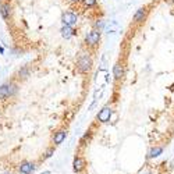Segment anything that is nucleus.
<instances>
[{"instance_id":"obj_1","label":"nucleus","mask_w":174,"mask_h":174,"mask_svg":"<svg viewBox=\"0 0 174 174\" xmlns=\"http://www.w3.org/2000/svg\"><path fill=\"white\" fill-rule=\"evenodd\" d=\"M91 64H92V62L88 55L80 56V59H78V68H80L81 71H84V73L88 71V70L91 68Z\"/></svg>"},{"instance_id":"obj_2","label":"nucleus","mask_w":174,"mask_h":174,"mask_svg":"<svg viewBox=\"0 0 174 174\" xmlns=\"http://www.w3.org/2000/svg\"><path fill=\"white\" fill-rule=\"evenodd\" d=\"M100 40V32L99 31H96V29H93V31H91V32H88L87 35V43L88 45H96Z\"/></svg>"},{"instance_id":"obj_3","label":"nucleus","mask_w":174,"mask_h":174,"mask_svg":"<svg viewBox=\"0 0 174 174\" xmlns=\"http://www.w3.org/2000/svg\"><path fill=\"white\" fill-rule=\"evenodd\" d=\"M110 117H112V109H110L109 106H105L103 109L100 110V113L98 114V119L100 120V121H109L110 120Z\"/></svg>"},{"instance_id":"obj_4","label":"nucleus","mask_w":174,"mask_h":174,"mask_svg":"<svg viewBox=\"0 0 174 174\" xmlns=\"http://www.w3.org/2000/svg\"><path fill=\"white\" fill-rule=\"evenodd\" d=\"M63 22H64L65 25H73V24H75L77 22V15L74 14V13H70V11H67V13H64L63 14Z\"/></svg>"},{"instance_id":"obj_5","label":"nucleus","mask_w":174,"mask_h":174,"mask_svg":"<svg viewBox=\"0 0 174 174\" xmlns=\"http://www.w3.org/2000/svg\"><path fill=\"white\" fill-rule=\"evenodd\" d=\"M145 17H146V10H145V8H144V7L138 8L137 13L134 14V21L135 22H141V21L145 20Z\"/></svg>"},{"instance_id":"obj_6","label":"nucleus","mask_w":174,"mask_h":174,"mask_svg":"<svg viewBox=\"0 0 174 174\" xmlns=\"http://www.w3.org/2000/svg\"><path fill=\"white\" fill-rule=\"evenodd\" d=\"M113 73H114V78H116V80H120V78L123 77V74H124L123 65L120 64V63H117V64L114 65V70H113Z\"/></svg>"},{"instance_id":"obj_7","label":"nucleus","mask_w":174,"mask_h":174,"mask_svg":"<svg viewBox=\"0 0 174 174\" xmlns=\"http://www.w3.org/2000/svg\"><path fill=\"white\" fill-rule=\"evenodd\" d=\"M33 170H35V166H33L32 163H22L21 167H20V171H21L22 174H28Z\"/></svg>"},{"instance_id":"obj_8","label":"nucleus","mask_w":174,"mask_h":174,"mask_svg":"<svg viewBox=\"0 0 174 174\" xmlns=\"http://www.w3.org/2000/svg\"><path fill=\"white\" fill-rule=\"evenodd\" d=\"M65 137H67V132H65V131H59L57 134L55 135V144H62L63 141H64L65 139Z\"/></svg>"},{"instance_id":"obj_9","label":"nucleus","mask_w":174,"mask_h":174,"mask_svg":"<svg viewBox=\"0 0 174 174\" xmlns=\"http://www.w3.org/2000/svg\"><path fill=\"white\" fill-rule=\"evenodd\" d=\"M82 167H84V160L81 159V157H77V159L74 160V170L80 171Z\"/></svg>"},{"instance_id":"obj_10","label":"nucleus","mask_w":174,"mask_h":174,"mask_svg":"<svg viewBox=\"0 0 174 174\" xmlns=\"http://www.w3.org/2000/svg\"><path fill=\"white\" fill-rule=\"evenodd\" d=\"M4 96H10V89H8V85H3L0 88V99H3Z\"/></svg>"},{"instance_id":"obj_11","label":"nucleus","mask_w":174,"mask_h":174,"mask_svg":"<svg viewBox=\"0 0 174 174\" xmlns=\"http://www.w3.org/2000/svg\"><path fill=\"white\" fill-rule=\"evenodd\" d=\"M162 152H163V149L160 148V146H156V148H153L152 150L149 152V157H156V156H159Z\"/></svg>"},{"instance_id":"obj_12","label":"nucleus","mask_w":174,"mask_h":174,"mask_svg":"<svg viewBox=\"0 0 174 174\" xmlns=\"http://www.w3.org/2000/svg\"><path fill=\"white\" fill-rule=\"evenodd\" d=\"M0 13H2V15L6 18L8 15V13H10V6H8V4H2V6H0Z\"/></svg>"},{"instance_id":"obj_13","label":"nucleus","mask_w":174,"mask_h":174,"mask_svg":"<svg viewBox=\"0 0 174 174\" xmlns=\"http://www.w3.org/2000/svg\"><path fill=\"white\" fill-rule=\"evenodd\" d=\"M62 32H63V36H65V38H70L71 35H73V29L70 28L68 25H65L64 28L62 29Z\"/></svg>"},{"instance_id":"obj_14","label":"nucleus","mask_w":174,"mask_h":174,"mask_svg":"<svg viewBox=\"0 0 174 174\" xmlns=\"http://www.w3.org/2000/svg\"><path fill=\"white\" fill-rule=\"evenodd\" d=\"M95 2H96V0H84V3L87 4V6H93Z\"/></svg>"},{"instance_id":"obj_15","label":"nucleus","mask_w":174,"mask_h":174,"mask_svg":"<svg viewBox=\"0 0 174 174\" xmlns=\"http://www.w3.org/2000/svg\"><path fill=\"white\" fill-rule=\"evenodd\" d=\"M96 27H98V28H102V27H103V21L96 22Z\"/></svg>"},{"instance_id":"obj_16","label":"nucleus","mask_w":174,"mask_h":174,"mask_svg":"<svg viewBox=\"0 0 174 174\" xmlns=\"http://www.w3.org/2000/svg\"><path fill=\"white\" fill-rule=\"evenodd\" d=\"M173 2H174V0H173Z\"/></svg>"}]
</instances>
